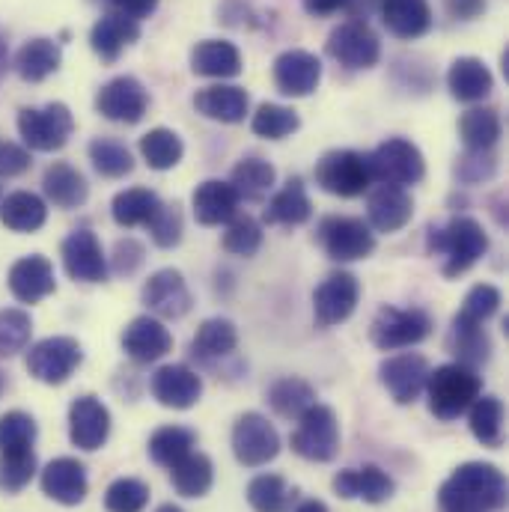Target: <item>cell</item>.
Here are the masks:
<instances>
[{
	"instance_id": "3",
	"label": "cell",
	"mask_w": 509,
	"mask_h": 512,
	"mask_svg": "<svg viewBox=\"0 0 509 512\" xmlns=\"http://www.w3.org/2000/svg\"><path fill=\"white\" fill-rule=\"evenodd\" d=\"M429 251L444 259V277H459L489 251V236L474 218H453L447 227L432 230Z\"/></svg>"
},
{
	"instance_id": "50",
	"label": "cell",
	"mask_w": 509,
	"mask_h": 512,
	"mask_svg": "<svg viewBox=\"0 0 509 512\" xmlns=\"http://www.w3.org/2000/svg\"><path fill=\"white\" fill-rule=\"evenodd\" d=\"M301 120L292 108H283V105H259V111L251 120L254 134L265 137V140H283L289 137L292 131H298Z\"/></svg>"
},
{
	"instance_id": "4",
	"label": "cell",
	"mask_w": 509,
	"mask_h": 512,
	"mask_svg": "<svg viewBox=\"0 0 509 512\" xmlns=\"http://www.w3.org/2000/svg\"><path fill=\"white\" fill-rule=\"evenodd\" d=\"M367 170H370V179L379 185L405 188V185H417L423 179L426 161H423V152L411 140L390 137L367 155Z\"/></svg>"
},
{
	"instance_id": "47",
	"label": "cell",
	"mask_w": 509,
	"mask_h": 512,
	"mask_svg": "<svg viewBox=\"0 0 509 512\" xmlns=\"http://www.w3.org/2000/svg\"><path fill=\"white\" fill-rule=\"evenodd\" d=\"M90 161L108 179H120V176H128L134 170L131 152L120 140H108V137H99L90 143Z\"/></svg>"
},
{
	"instance_id": "59",
	"label": "cell",
	"mask_w": 509,
	"mask_h": 512,
	"mask_svg": "<svg viewBox=\"0 0 509 512\" xmlns=\"http://www.w3.org/2000/svg\"><path fill=\"white\" fill-rule=\"evenodd\" d=\"M444 6L459 21H471L486 12V0H444Z\"/></svg>"
},
{
	"instance_id": "40",
	"label": "cell",
	"mask_w": 509,
	"mask_h": 512,
	"mask_svg": "<svg viewBox=\"0 0 509 512\" xmlns=\"http://www.w3.org/2000/svg\"><path fill=\"white\" fill-rule=\"evenodd\" d=\"M197 444V435L185 426H161L149 438V456L155 465L173 468L179 459H185Z\"/></svg>"
},
{
	"instance_id": "20",
	"label": "cell",
	"mask_w": 509,
	"mask_h": 512,
	"mask_svg": "<svg viewBox=\"0 0 509 512\" xmlns=\"http://www.w3.org/2000/svg\"><path fill=\"white\" fill-rule=\"evenodd\" d=\"M123 349L131 361L137 364H152L161 361L173 349V334L164 328L161 319L155 316H137L131 319L123 331Z\"/></svg>"
},
{
	"instance_id": "60",
	"label": "cell",
	"mask_w": 509,
	"mask_h": 512,
	"mask_svg": "<svg viewBox=\"0 0 509 512\" xmlns=\"http://www.w3.org/2000/svg\"><path fill=\"white\" fill-rule=\"evenodd\" d=\"M346 6H352V0H304V9L310 15H334Z\"/></svg>"
},
{
	"instance_id": "54",
	"label": "cell",
	"mask_w": 509,
	"mask_h": 512,
	"mask_svg": "<svg viewBox=\"0 0 509 512\" xmlns=\"http://www.w3.org/2000/svg\"><path fill=\"white\" fill-rule=\"evenodd\" d=\"M262 245V227L251 215H236L224 233V251L236 256H254Z\"/></svg>"
},
{
	"instance_id": "56",
	"label": "cell",
	"mask_w": 509,
	"mask_h": 512,
	"mask_svg": "<svg viewBox=\"0 0 509 512\" xmlns=\"http://www.w3.org/2000/svg\"><path fill=\"white\" fill-rule=\"evenodd\" d=\"M27 167H30L27 149H21L18 143H0V176H18Z\"/></svg>"
},
{
	"instance_id": "46",
	"label": "cell",
	"mask_w": 509,
	"mask_h": 512,
	"mask_svg": "<svg viewBox=\"0 0 509 512\" xmlns=\"http://www.w3.org/2000/svg\"><path fill=\"white\" fill-rule=\"evenodd\" d=\"M248 501L256 512H286L292 492L283 477L277 474H259L248 486Z\"/></svg>"
},
{
	"instance_id": "18",
	"label": "cell",
	"mask_w": 509,
	"mask_h": 512,
	"mask_svg": "<svg viewBox=\"0 0 509 512\" xmlns=\"http://www.w3.org/2000/svg\"><path fill=\"white\" fill-rule=\"evenodd\" d=\"M143 304L161 319H182L191 310V289L176 268H161L146 280Z\"/></svg>"
},
{
	"instance_id": "34",
	"label": "cell",
	"mask_w": 509,
	"mask_h": 512,
	"mask_svg": "<svg viewBox=\"0 0 509 512\" xmlns=\"http://www.w3.org/2000/svg\"><path fill=\"white\" fill-rule=\"evenodd\" d=\"M313 215V203L304 191V182L301 179H289L268 203L265 209V221L268 224H283V227H298V224H307Z\"/></svg>"
},
{
	"instance_id": "8",
	"label": "cell",
	"mask_w": 509,
	"mask_h": 512,
	"mask_svg": "<svg viewBox=\"0 0 509 512\" xmlns=\"http://www.w3.org/2000/svg\"><path fill=\"white\" fill-rule=\"evenodd\" d=\"M432 334V319L420 307H382L373 319L370 337L382 352H396V349H411L423 343Z\"/></svg>"
},
{
	"instance_id": "1",
	"label": "cell",
	"mask_w": 509,
	"mask_h": 512,
	"mask_svg": "<svg viewBox=\"0 0 509 512\" xmlns=\"http://www.w3.org/2000/svg\"><path fill=\"white\" fill-rule=\"evenodd\" d=\"M438 504L444 512H495L507 504V477L498 465L465 462L441 486Z\"/></svg>"
},
{
	"instance_id": "23",
	"label": "cell",
	"mask_w": 509,
	"mask_h": 512,
	"mask_svg": "<svg viewBox=\"0 0 509 512\" xmlns=\"http://www.w3.org/2000/svg\"><path fill=\"white\" fill-rule=\"evenodd\" d=\"M239 203H242V197L236 194V188L230 182H221V179H206L203 185H197V191L191 197L194 218L203 227L230 224L239 215Z\"/></svg>"
},
{
	"instance_id": "16",
	"label": "cell",
	"mask_w": 509,
	"mask_h": 512,
	"mask_svg": "<svg viewBox=\"0 0 509 512\" xmlns=\"http://www.w3.org/2000/svg\"><path fill=\"white\" fill-rule=\"evenodd\" d=\"M111 435V411L96 396H78L69 408V438L75 447L93 453Z\"/></svg>"
},
{
	"instance_id": "52",
	"label": "cell",
	"mask_w": 509,
	"mask_h": 512,
	"mask_svg": "<svg viewBox=\"0 0 509 512\" xmlns=\"http://www.w3.org/2000/svg\"><path fill=\"white\" fill-rule=\"evenodd\" d=\"M146 504H149V486L134 477L114 480L105 492V510L108 512H143Z\"/></svg>"
},
{
	"instance_id": "49",
	"label": "cell",
	"mask_w": 509,
	"mask_h": 512,
	"mask_svg": "<svg viewBox=\"0 0 509 512\" xmlns=\"http://www.w3.org/2000/svg\"><path fill=\"white\" fill-rule=\"evenodd\" d=\"M33 334V322L24 310H0V358H12L27 349Z\"/></svg>"
},
{
	"instance_id": "51",
	"label": "cell",
	"mask_w": 509,
	"mask_h": 512,
	"mask_svg": "<svg viewBox=\"0 0 509 512\" xmlns=\"http://www.w3.org/2000/svg\"><path fill=\"white\" fill-rule=\"evenodd\" d=\"M33 477H36V453L33 450L0 456V492L15 495L24 486H30Z\"/></svg>"
},
{
	"instance_id": "10",
	"label": "cell",
	"mask_w": 509,
	"mask_h": 512,
	"mask_svg": "<svg viewBox=\"0 0 509 512\" xmlns=\"http://www.w3.org/2000/svg\"><path fill=\"white\" fill-rule=\"evenodd\" d=\"M233 453L245 468H262L280 453V435L268 417L248 411L233 426Z\"/></svg>"
},
{
	"instance_id": "15",
	"label": "cell",
	"mask_w": 509,
	"mask_h": 512,
	"mask_svg": "<svg viewBox=\"0 0 509 512\" xmlns=\"http://www.w3.org/2000/svg\"><path fill=\"white\" fill-rule=\"evenodd\" d=\"M429 361L417 352H402L382 361L379 367V379L387 387V393L393 396V402L399 405H411L417 402V396L426 390V379H429Z\"/></svg>"
},
{
	"instance_id": "32",
	"label": "cell",
	"mask_w": 509,
	"mask_h": 512,
	"mask_svg": "<svg viewBox=\"0 0 509 512\" xmlns=\"http://www.w3.org/2000/svg\"><path fill=\"white\" fill-rule=\"evenodd\" d=\"M60 63H63L60 45L54 39H45V36L24 42L15 54V72L30 84H39L48 75H54L60 69Z\"/></svg>"
},
{
	"instance_id": "6",
	"label": "cell",
	"mask_w": 509,
	"mask_h": 512,
	"mask_svg": "<svg viewBox=\"0 0 509 512\" xmlns=\"http://www.w3.org/2000/svg\"><path fill=\"white\" fill-rule=\"evenodd\" d=\"M75 131V117L63 102H51L45 108H21L18 134L36 152H54L69 143Z\"/></svg>"
},
{
	"instance_id": "45",
	"label": "cell",
	"mask_w": 509,
	"mask_h": 512,
	"mask_svg": "<svg viewBox=\"0 0 509 512\" xmlns=\"http://www.w3.org/2000/svg\"><path fill=\"white\" fill-rule=\"evenodd\" d=\"M274 167L262 158H242L236 167H233V188L239 197H248V200H262L271 188H274Z\"/></svg>"
},
{
	"instance_id": "57",
	"label": "cell",
	"mask_w": 509,
	"mask_h": 512,
	"mask_svg": "<svg viewBox=\"0 0 509 512\" xmlns=\"http://www.w3.org/2000/svg\"><path fill=\"white\" fill-rule=\"evenodd\" d=\"M114 12H123L128 18L140 21V18H149L155 9H158V0H108Z\"/></svg>"
},
{
	"instance_id": "7",
	"label": "cell",
	"mask_w": 509,
	"mask_h": 512,
	"mask_svg": "<svg viewBox=\"0 0 509 512\" xmlns=\"http://www.w3.org/2000/svg\"><path fill=\"white\" fill-rule=\"evenodd\" d=\"M313 176H316V185L334 197H361L373 185L370 170H367V155L355 149H334L322 155Z\"/></svg>"
},
{
	"instance_id": "44",
	"label": "cell",
	"mask_w": 509,
	"mask_h": 512,
	"mask_svg": "<svg viewBox=\"0 0 509 512\" xmlns=\"http://www.w3.org/2000/svg\"><path fill=\"white\" fill-rule=\"evenodd\" d=\"M161 206L158 194L149 191V188H128V191H120L114 197V221L120 227H140V224H149V218L155 215V209Z\"/></svg>"
},
{
	"instance_id": "9",
	"label": "cell",
	"mask_w": 509,
	"mask_h": 512,
	"mask_svg": "<svg viewBox=\"0 0 509 512\" xmlns=\"http://www.w3.org/2000/svg\"><path fill=\"white\" fill-rule=\"evenodd\" d=\"M84 352L75 337H48L27 352V373L42 384H63L81 367Z\"/></svg>"
},
{
	"instance_id": "63",
	"label": "cell",
	"mask_w": 509,
	"mask_h": 512,
	"mask_svg": "<svg viewBox=\"0 0 509 512\" xmlns=\"http://www.w3.org/2000/svg\"><path fill=\"white\" fill-rule=\"evenodd\" d=\"M155 512H182L179 507H173V504H164V507H158Z\"/></svg>"
},
{
	"instance_id": "17",
	"label": "cell",
	"mask_w": 509,
	"mask_h": 512,
	"mask_svg": "<svg viewBox=\"0 0 509 512\" xmlns=\"http://www.w3.org/2000/svg\"><path fill=\"white\" fill-rule=\"evenodd\" d=\"M319 81H322V63L310 51L292 48L274 60V84L283 96L304 99L319 87Z\"/></svg>"
},
{
	"instance_id": "43",
	"label": "cell",
	"mask_w": 509,
	"mask_h": 512,
	"mask_svg": "<svg viewBox=\"0 0 509 512\" xmlns=\"http://www.w3.org/2000/svg\"><path fill=\"white\" fill-rule=\"evenodd\" d=\"M459 137L468 149H492L501 137V117L495 108H471L459 120Z\"/></svg>"
},
{
	"instance_id": "61",
	"label": "cell",
	"mask_w": 509,
	"mask_h": 512,
	"mask_svg": "<svg viewBox=\"0 0 509 512\" xmlns=\"http://www.w3.org/2000/svg\"><path fill=\"white\" fill-rule=\"evenodd\" d=\"M295 512H328V507L322 501H304V504H298Z\"/></svg>"
},
{
	"instance_id": "29",
	"label": "cell",
	"mask_w": 509,
	"mask_h": 512,
	"mask_svg": "<svg viewBox=\"0 0 509 512\" xmlns=\"http://www.w3.org/2000/svg\"><path fill=\"white\" fill-rule=\"evenodd\" d=\"M370 224L379 230V233H396L402 230L411 215H414V200L405 188H390V185H379L373 194H370Z\"/></svg>"
},
{
	"instance_id": "14",
	"label": "cell",
	"mask_w": 509,
	"mask_h": 512,
	"mask_svg": "<svg viewBox=\"0 0 509 512\" xmlns=\"http://www.w3.org/2000/svg\"><path fill=\"white\" fill-rule=\"evenodd\" d=\"M149 108V93L143 90V84L131 75H123V78H114L108 81L99 96H96V111L111 120V123H126V126H134L143 120Z\"/></svg>"
},
{
	"instance_id": "37",
	"label": "cell",
	"mask_w": 509,
	"mask_h": 512,
	"mask_svg": "<svg viewBox=\"0 0 509 512\" xmlns=\"http://www.w3.org/2000/svg\"><path fill=\"white\" fill-rule=\"evenodd\" d=\"M468 426L474 438L483 447H501L504 444V405L498 396H477L468 408Z\"/></svg>"
},
{
	"instance_id": "62",
	"label": "cell",
	"mask_w": 509,
	"mask_h": 512,
	"mask_svg": "<svg viewBox=\"0 0 509 512\" xmlns=\"http://www.w3.org/2000/svg\"><path fill=\"white\" fill-rule=\"evenodd\" d=\"M6 63H9V51H6V42L0 39V75L6 72Z\"/></svg>"
},
{
	"instance_id": "31",
	"label": "cell",
	"mask_w": 509,
	"mask_h": 512,
	"mask_svg": "<svg viewBox=\"0 0 509 512\" xmlns=\"http://www.w3.org/2000/svg\"><path fill=\"white\" fill-rule=\"evenodd\" d=\"M447 87H450L453 99H459V102H483L495 90V78L483 60L459 57V60H453V66L447 72Z\"/></svg>"
},
{
	"instance_id": "12",
	"label": "cell",
	"mask_w": 509,
	"mask_h": 512,
	"mask_svg": "<svg viewBox=\"0 0 509 512\" xmlns=\"http://www.w3.org/2000/svg\"><path fill=\"white\" fill-rule=\"evenodd\" d=\"M319 242L325 254L337 262H355L367 259L376 251V236L361 218H325L319 227Z\"/></svg>"
},
{
	"instance_id": "38",
	"label": "cell",
	"mask_w": 509,
	"mask_h": 512,
	"mask_svg": "<svg viewBox=\"0 0 509 512\" xmlns=\"http://www.w3.org/2000/svg\"><path fill=\"white\" fill-rule=\"evenodd\" d=\"M239 346V331L230 319H206L191 343L194 355L203 358V361H215V358H227L233 355Z\"/></svg>"
},
{
	"instance_id": "28",
	"label": "cell",
	"mask_w": 509,
	"mask_h": 512,
	"mask_svg": "<svg viewBox=\"0 0 509 512\" xmlns=\"http://www.w3.org/2000/svg\"><path fill=\"white\" fill-rule=\"evenodd\" d=\"M384 27L396 39H420L432 27L429 0H379Z\"/></svg>"
},
{
	"instance_id": "55",
	"label": "cell",
	"mask_w": 509,
	"mask_h": 512,
	"mask_svg": "<svg viewBox=\"0 0 509 512\" xmlns=\"http://www.w3.org/2000/svg\"><path fill=\"white\" fill-rule=\"evenodd\" d=\"M149 233L158 248H176L182 242V212L179 206H158L155 215L149 218Z\"/></svg>"
},
{
	"instance_id": "36",
	"label": "cell",
	"mask_w": 509,
	"mask_h": 512,
	"mask_svg": "<svg viewBox=\"0 0 509 512\" xmlns=\"http://www.w3.org/2000/svg\"><path fill=\"white\" fill-rule=\"evenodd\" d=\"M45 218H48V206L42 203V197L30 191H15L0 206V221L12 233H36L45 224Z\"/></svg>"
},
{
	"instance_id": "11",
	"label": "cell",
	"mask_w": 509,
	"mask_h": 512,
	"mask_svg": "<svg viewBox=\"0 0 509 512\" xmlns=\"http://www.w3.org/2000/svg\"><path fill=\"white\" fill-rule=\"evenodd\" d=\"M328 54L346 69H370L382 57V42L367 21H346L331 30Z\"/></svg>"
},
{
	"instance_id": "39",
	"label": "cell",
	"mask_w": 509,
	"mask_h": 512,
	"mask_svg": "<svg viewBox=\"0 0 509 512\" xmlns=\"http://www.w3.org/2000/svg\"><path fill=\"white\" fill-rule=\"evenodd\" d=\"M450 349L456 352V364H465L471 370H477L480 364L489 361L492 343L483 331V325L477 322H465V319H453V334H450Z\"/></svg>"
},
{
	"instance_id": "21",
	"label": "cell",
	"mask_w": 509,
	"mask_h": 512,
	"mask_svg": "<svg viewBox=\"0 0 509 512\" xmlns=\"http://www.w3.org/2000/svg\"><path fill=\"white\" fill-rule=\"evenodd\" d=\"M152 396L164 405V408H194L203 396V382L200 376L185 367V364H167L152 376Z\"/></svg>"
},
{
	"instance_id": "58",
	"label": "cell",
	"mask_w": 509,
	"mask_h": 512,
	"mask_svg": "<svg viewBox=\"0 0 509 512\" xmlns=\"http://www.w3.org/2000/svg\"><path fill=\"white\" fill-rule=\"evenodd\" d=\"M140 262H143V248L134 239H126L117 245V271L120 274H131Z\"/></svg>"
},
{
	"instance_id": "2",
	"label": "cell",
	"mask_w": 509,
	"mask_h": 512,
	"mask_svg": "<svg viewBox=\"0 0 509 512\" xmlns=\"http://www.w3.org/2000/svg\"><path fill=\"white\" fill-rule=\"evenodd\" d=\"M426 393H429V411L438 420L450 423L474 405V399L483 393V379L477 376V370L465 364H444L435 373H429Z\"/></svg>"
},
{
	"instance_id": "30",
	"label": "cell",
	"mask_w": 509,
	"mask_h": 512,
	"mask_svg": "<svg viewBox=\"0 0 509 512\" xmlns=\"http://www.w3.org/2000/svg\"><path fill=\"white\" fill-rule=\"evenodd\" d=\"M191 72L203 78H236L242 72V54L233 42L203 39L191 51Z\"/></svg>"
},
{
	"instance_id": "41",
	"label": "cell",
	"mask_w": 509,
	"mask_h": 512,
	"mask_svg": "<svg viewBox=\"0 0 509 512\" xmlns=\"http://www.w3.org/2000/svg\"><path fill=\"white\" fill-rule=\"evenodd\" d=\"M140 155L152 170H170L182 161V137L170 128H152L140 137Z\"/></svg>"
},
{
	"instance_id": "5",
	"label": "cell",
	"mask_w": 509,
	"mask_h": 512,
	"mask_svg": "<svg viewBox=\"0 0 509 512\" xmlns=\"http://www.w3.org/2000/svg\"><path fill=\"white\" fill-rule=\"evenodd\" d=\"M292 450L307 462H331L340 450V420L334 408L316 402L298 417L292 432Z\"/></svg>"
},
{
	"instance_id": "22",
	"label": "cell",
	"mask_w": 509,
	"mask_h": 512,
	"mask_svg": "<svg viewBox=\"0 0 509 512\" xmlns=\"http://www.w3.org/2000/svg\"><path fill=\"white\" fill-rule=\"evenodd\" d=\"M39 483H42V492L51 501L63 504V507H78L87 498V486H90L87 483V468L78 459H69V456L48 462Z\"/></svg>"
},
{
	"instance_id": "13",
	"label": "cell",
	"mask_w": 509,
	"mask_h": 512,
	"mask_svg": "<svg viewBox=\"0 0 509 512\" xmlns=\"http://www.w3.org/2000/svg\"><path fill=\"white\" fill-rule=\"evenodd\" d=\"M358 298H361V283L355 274L349 271H337L331 274L316 292H313V313H316V322L322 328H334L340 322H346L355 307H358Z\"/></svg>"
},
{
	"instance_id": "48",
	"label": "cell",
	"mask_w": 509,
	"mask_h": 512,
	"mask_svg": "<svg viewBox=\"0 0 509 512\" xmlns=\"http://www.w3.org/2000/svg\"><path fill=\"white\" fill-rule=\"evenodd\" d=\"M33 441H36V420L30 414L6 411L0 417V456L33 450Z\"/></svg>"
},
{
	"instance_id": "24",
	"label": "cell",
	"mask_w": 509,
	"mask_h": 512,
	"mask_svg": "<svg viewBox=\"0 0 509 512\" xmlns=\"http://www.w3.org/2000/svg\"><path fill=\"white\" fill-rule=\"evenodd\" d=\"M9 289L21 304H36V301L48 298L57 289L54 265L39 254L18 259L9 268Z\"/></svg>"
},
{
	"instance_id": "19",
	"label": "cell",
	"mask_w": 509,
	"mask_h": 512,
	"mask_svg": "<svg viewBox=\"0 0 509 512\" xmlns=\"http://www.w3.org/2000/svg\"><path fill=\"white\" fill-rule=\"evenodd\" d=\"M63 268L72 280H81V283H102L108 277V259L96 233L75 230L63 242Z\"/></svg>"
},
{
	"instance_id": "26",
	"label": "cell",
	"mask_w": 509,
	"mask_h": 512,
	"mask_svg": "<svg viewBox=\"0 0 509 512\" xmlns=\"http://www.w3.org/2000/svg\"><path fill=\"white\" fill-rule=\"evenodd\" d=\"M248 93L242 87H233V84H215V87H206L194 96V108L206 117V120H215V123H227V126H236L248 117Z\"/></svg>"
},
{
	"instance_id": "33",
	"label": "cell",
	"mask_w": 509,
	"mask_h": 512,
	"mask_svg": "<svg viewBox=\"0 0 509 512\" xmlns=\"http://www.w3.org/2000/svg\"><path fill=\"white\" fill-rule=\"evenodd\" d=\"M42 188H45L48 200L60 209H78L81 203H87V194H90L87 179L66 161H54L45 170Z\"/></svg>"
},
{
	"instance_id": "35",
	"label": "cell",
	"mask_w": 509,
	"mask_h": 512,
	"mask_svg": "<svg viewBox=\"0 0 509 512\" xmlns=\"http://www.w3.org/2000/svg\"><path fill=\"white\" fill-rule=\"evenodd\" d=\"M170 483H173V489H176L182 498H203V495L212 489V483H215L212 459L191 450L185 459H179V462L170 468Z\"/></svg>"
},
{
	"instance_id": "27",
	"label": "cell",
	"mask_w": 509,
	"mask_h": 512,
	"mask_svg": "<svg viewBox=\"0 0 509 512\" xmlns=\"http://www.w3.org/2000/svg\"><path fill=\"white\" fill-rule=\"evenodd\" d=\"M140 39V21H134V18H128L123 12H105L96 24H93V33H90V45H93V51L102 57V60H108V63H114L120 54H123V48L131 45V42H137Z\"/></svg>"
},
{
	"instance_id": "25",
	"label": "cell",
	"mask_w": 509,
	"mask_h": 512,
	"mask_svg": "<svg viewBox=\"0 0 509 512\" xmlns=\"http://www.w3.org/2000/svg\"><path fill=\"white\" fill-rule=\"evenodd\" d=\"M334 492L343 498V501H367V504H384L393 498L396 486L393 480L384 474L382 468L376 465H367V468H349V471H340L334 477Z\"/></svg>"
},
{
	"instance_id": "53",
	"label": "cell",
	"mask_w": 509,
	"mask_h": 512,
	"mask_svg": "<svg viewBox=\"0 0 509 512\" xmlns=\"http://www.w3.org/2000/svg\"><path fill=\"white\" fill-rule=\"evenodd\" d=\"M498 307H501V289L492 286V283H477V286L465 295L462 310H459L456 316L465 319V322L483 325L486 319H492V316L498 313Z\"/></svg>"
},
{
	"instance_id": "42",
	"label": "cell",
	"mask_w": 509,
	"mask_h": 512,
	"mask_svg": "<svg viewBox=\"0 0 509 512\" xmlns=\"http://www.w3.org/2000/svg\"><path fill=\"white\" fill-rule=\"evenodd\" d=\"M268 402L271 408L280 414V417H289V420H298L310 405H316V390L304 379H280V382L271 384L268 390Z\"/></svg>"
}]
</instances>
